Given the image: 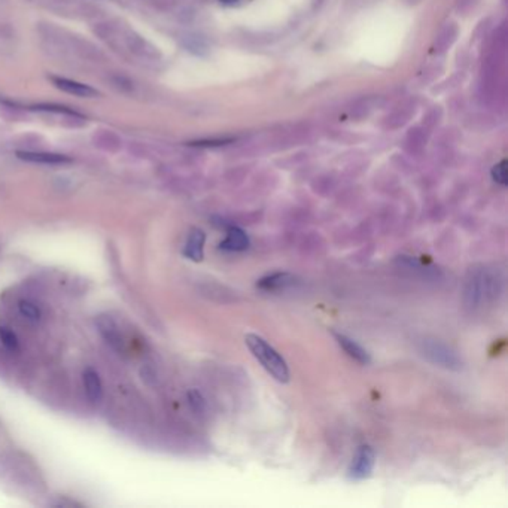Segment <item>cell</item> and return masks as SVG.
<instances>
[{
  "label": "cell",
  "mask_w": 508,
  "mask_h": 508,
  "mask_svg": "<svg viewBox=\"0 0 508 508\" xmlns=\"http://www.w3.org/2000/svg\"><path fill=\"white\" fill-rule=\"evenodd\" d=\"M376 465V453L370 446H361L347 470V477L351 480H364L371 476Z\"/></svg>",
  "instance_id": "obj_4"
},
{
  "label": "cell",
  "mask_w": 508,
  "mask_h": 508,
  "mask_svg": "<svg viewBox=\"0 0 508 508\" xmlns=\"http://www.w3.org/2000/svg\"><path fill=\"white\" fill-rule=\"evenodd\" d=\"M18 310H20V313H21V316H23L24 319H27L29 322L36 324V322H39V320H40V316H42L40 309H39V307L36 306V304L33 303V301H29V300H23V301H20V304H18Z\"/></svg>",
  "instance_id": "obj_13"
},
{
  "label": "cell",
  "mask_w": 508,
  "mask_h": 508,
  "mask_svg": "<svg viewBox=\"0 0 508 508\" xmlns=\"http://www.w3.org/2000/svg\"><path fill=\"white\" fill-rule=\"evenodd\" d=\"M0 342H2L8 349H18V338H16L15 333L11 331L8 327H0Z\"/></svg>",
  "instance_id": "obj_14"
},
{
  "label": "cell",
  "mask_w": 508,
  "mask_h": 508,
  "mask_svg": "<svg viewBox=\"0 0 508 508\" xmlns=\"http://www.w3.org/2000/svg\"><path fill=\"white\" fill-rule=\"evenodd\" d=\"M248 246L249 237L239 227H231L227 233V239L221 243V249L228 252H242L248 249Z\"/></svg>",
  "instance_id": "obj_10"
},
{
  "label": "cell",
  "mask_w": 508,
  "mask_h": 508,
  "mask_svg": "<svg viewBox=\"0 0 508 508\" xmlns=\"http://www.w3.org/2000/svg\"><path fill=\"white\" fill-rule=\"evenodd\" d=\"M96 325L99 328L100 334L105 337V340L111 344L114 349L121 352L124 342H123V337L120 333V328H118V325L115 324V320L111 316L100 315L96 319Z\"/></svg>",
  "instance_id": "obj_5"
},
{
  "label": "cell",
  "mask_w": 508,
  "mask_h": 508,
  "mask_svg": "<svg viewBox=\"0 0 508 508\" xmlns=\"http://www.w3.org/2000/svg\"><path fill=\"white\" fill-rule=\"evenodd\" d=\"M188 400H190L191 407H192L194 410H196L197 413H200V411L205 410V400H203V396L200 395V392H197V391H191V392L188 394Z\"/></svg>",
  "instance_id": "obj_16"
},
{
  "label": "cell",
  "mask_w": 508,
  "mask_h": 508,
  "mask_svg": "<svg viewBox=\"0 0 508 508\" xmlns=\"http://www.w3.org/2000/svg\"><path fill=\"white\" fill-rule=\"evenodd\" d=\"M335 338H337V343L340 344L342 349L347 355H349L352 359L362 364V366H368V364L371 362L370 353L366 349H364L361 344H358L357 342L352 340V338H349L344 334H335Z\"/></svg>",
  "instance_id": "obj_8"
},
{
  "label": "cell",
  "mask_w": 508,
  "mask_h": 508,
  "mask_svg": "<svg viewBox=\"0 0 508 508\" xmlns=\"http://www.w3.org/2000/svg\"><path fill=\"white\" fill-rule=\"evenodd\" d=\"M418 349L422 357L434 366L452 371H459L463 367L459 353L452 346L437 338H423Z\"/></svg>",
  "instance_id": "obj_3"
},
{
  "label": "cell",
  "mask_w": 508,
  "mask_h": 508,
  "mask_svg": "<svg viewBox=\"0 0 508 508\" xmlns=\"http://www.w3.org/2000/svg\"><path fill=\"white\" fill-rule=\"evenodd\" d=\"M53 82L55 84L57 88H60L64 92H69V94L78 96V97H96L99 92L91 88L90 86H86V84L76 82L72 79H66V78H51Z\"/></svg>",
  "instance_id": "obj_11"
},
{
  "label": "cell",
  "mask_w": 508,
  "mask_h": 508,
  "mask_svg": "<svg viewBox=\"0 0 508 508\" xmlns=\"http://www.w3.org/2000/svg\"><path fill=\"white\" fill-rule=\"evenodd\" d=\"M499 285H501V281H499L498 275L492 273L486 267L470 270L463 286L465 306L471 310L481 309L496 297Z\"/></svg>",
  "instance_id": "obj_1"
},
{
  "label": "cell",
  "mask_w": 508,
  "mask_h": 508,
  "mask_svg": "<svg viewBox=\"0 0 508 508\" xmlns=\"http://www.w3.org/2000/svg\"><path fill=\"white\" fill-rule=\"evenodd\" d=\"M219 2L224 3V5H233V3L237 2V0H219Z\"/></svg>",
  "instance_id": "obj_17"
},
{
  "label": "cell",
  "mask_w": 508,
  "mask_h": 508,
  "mask_svg": "<svg viewBox=\"0 0 508 508\" xmlns=\"http://www.w3.org/2000/svg\"><path fill=\"white\" fill-rule=\"evenodd\" d=\"M292 285H295V276L291 273H286V272L268 275L266 277L259 279L257 283L259 290L266 291V292L285 291L286 288H291Z\"/></svg>",
  "instance_id": "obj_6"
},
{
  "label": "cell",
  "mask_w": 508,
  "mask_h": 508,
  "mask_svg": "<svg viewBox=\"0 0 508 508\" xmlns=\"http://www.w3.org/2000/svg\"><path fill=\"white\" fill-rule=\"evenodd\" d=\"M205 242H206V234L203 233L200 228H192L186 239L185 248H183V255L190 258L191 261H201L205 257Z\"/></svg>",
  "instance_id": "obj_7"
},
{
  "label": "cell",
  "mask_w": 508,
  "mask_h": 508,
  "mask_svg": "<svg viewBox=\"0 0 508 508\" xmlns=\"http://www.w3.org/2000/svg\"><path fill=\"white\" fill-rule=\"evenodd\" d=\"M84 388H86V394L92 404L101 401V398H103V385H101L100 376L92 368L84 371Z\"/></svg>",
  "instance_id": "obj_9"
},
{
  "label": "cell",
  "mask_w": 508,
  "mask_h": 508,
  "mask_svg": "<svg viewBox=\"0 0 508 508\" xmlns=\"http://www.w3.org/2000/svg\"><path fill=\"white\" fill-rule=\"evenodd\" d=\"M18 158L24 160V162L30 163H39V164H64L71 163V158L58 154H48V152H16Z\"/></svg>",
  "instance_id": "obj_12"
},
{
  "label": "cell",
  "mask_w": 508,
  "mask_h": 508,
  "mask_svg": "<svg viewBox=\"0 0 508 508\" xmlns=\"http://www.w3.org/2000/svg\"><path fill=\"white\" fill-rule=\"evenodd\" d=\"M492 177L496 183L503 185V186L507 185V162L505 160L492 168Z\"/></svg>",
  "instance_id": "obj_15"
},
{
  "label": "cell",
  "mask_w": 508,
  "mask_h": 508,
  "mask_svg": "<svg viewBox=\"0 0 508 508\" xmlns=\"http://www.w3.org/2000/svg\"><path fill=\"white\" fill-rule=\"evenodd\" d=\"M244 343H246L251 353L270 376L277 380L279 383L290 382V368H288V364L272 344H268V342L257 334L244 335Z\"/></svg>",
  "instance_id": "obj_2"
}]
</instances>
